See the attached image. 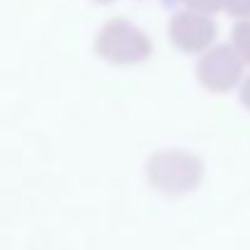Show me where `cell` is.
<instances>
[{"instance_id": "obj_9", "label": "cell", "mask_w": 250, "mask_h": 250, "mask_svg": "<svg viewBox=\"0 0 250 250\" xmlns=\"http://www.w3.org/2000/svg\"><path fill=\"white\" fill-rule=\"evenodd\" d=\"M92 2H100V5H109V2H114V0H92Z\"/></svg>"}, {"instance_id": "obj_5", "label": "cell", "mask_w": 250, "mask_h": 250, "mask_svg": "<svg viewBox=\"0 0 250 250\" xmlns=\"http://www.w3.org/2000/svg\"><path fill=\"white\" fill-rule=\"evenodd\" d=\"M231 46L243 59V63H250V20H238L231 29Z\"/></svg>"}, {"instance_id": "obj_7", "label": "cell", "mask_w": 250, "mask_h": 250, "mask_svg": "<svg viewBox=\"0 0 250 250\" xmlns=\"http://www.w3.org/2000/svg\"><path fill=\"white\" fill-rule=\"evenodd\" d=\"M224 12H229L236 22L250 20V0H224Z\"/></svg>"}, {"instance_id": "obj_1", "label": "cell", "mask_w": 250, "mask_h": 250, "mask_svg": "<svg viewBox=\"0 0 250 250\" xmlns=\"http://www.w3.org/2000/svg\"><path fill=\"white\" fill-rule=\"evenodd\" d=\"M204 177V163L182 148H163L156 151L146 161V180L148 185L166 194V197H182L199 187Z\"/></svg>"}, {"instance_id": "obj_8", "label": "cell", "mask_w": 250, "mask_h": 250, "mask_svg": "<svg viewBox=\"0 0 250 250\" xmlns=\"http://www.w3.org/2000/svg\"><path fill=\"white\" fill-rule=\"evenodd\" d=\"M238 97H241V104L250 109V76L241 81V92H238Z\"/></svg>"}, {"instance_id": "obj_6", "label": "cell", "mask_w": 250, "mask_h": 250, "mask_svg": "<svg viewBox=\"0 0 250 250\" xmlns=\"http://www.w3.org/2000/svg\"><path fill=\"white\" fill-rule=\"evenodd\" d=\"M182 10H192V12H202V15H216L224 10V0H175Z\"/></svg>"}, {"instance_id": "obj_4", "label": "cell", "mask_w": 250, "mask_h": 250, "mask_svg": "<svg viewBox=\"0 0 250 250\" xmlns=\"http://www.w3.org/2000/svg\"><path fill=\"white\" fill-rule=\"evenodd\" d=\"M216 37L219 24L211 15L180 7L167 22V39L182 54H204L209 46H214Z\"/></svg>"}, {"instance_id": "obj_3", "label": "cell", "mask_w": 250, "mask_h": 250, "mask_svg": "<svg viewBox=\"0 0 250 250\" xmlns=\"http://www.w3.org/2000/svg\"><path fill=\"white\" fill-rule=\"evenodd\" d=\"M197 78L209 92H229L243 81V59L231 44H214L197 61Z\"/></svg>"}, {"instance_id": "obj_2", "label": "cell", "mask_w": 250, "mask_h": 250, "mask_svg": "<svg viewBox=\"0 0 250 250\" xmlns=\"http://www.w3.org/2000/svg\"><path fill=\"white\" fill-rule=\"evenodd\" d=\"M95 54L114 66H136L151 59V37L126 17L107 20L95 37Z\"/></svg>"}]
</instances>
